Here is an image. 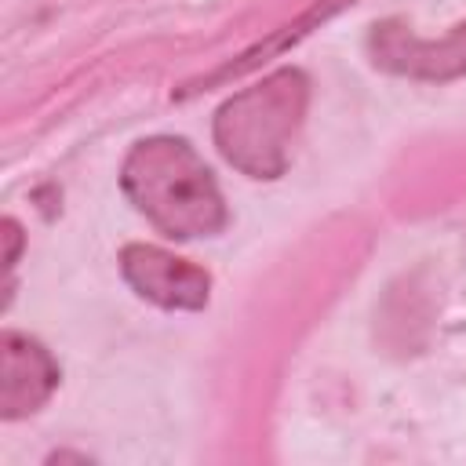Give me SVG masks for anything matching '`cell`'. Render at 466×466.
I'll list each match as a JSON object with an SVG mask.
<instances>
[{
    "mask_svg": "<svg viewBox=\"0 0 466 466\" xmlns=\"http://www.w3.org/2000/svg\"><path fill=\"white\" fill-rule=\"evenodd\" d=\"M62 371L44 342L22 331L0 335V419L15 422L47 404Z\"/></svg>",
    "mask_w": 466,
    "mask_h": 466,
    "instance_id": "5b68a950",
    "label": "cell"
},
{
    "mask_svg": "<svg viewBox=\"0 0 466 466\" xmlns=\"http://www.w3.org/2000/svg\"><path fill=\"white\" fill-rule=\"evenodd\" d=\"M353 4H357V0H313L302 15H295L291 22L277 25L273 33H266L262 40H255L251 47H244L237 58L222 62V66H218V69H211V73H200V76L186 80L175 95H178V98H189V95H200V91H211V87H222V84H229V80H240V76L255 73L258 66H266L269 58H277V55L291 51L295 44H302L309 33H317L324 22H331L335 15H342V11H346V7H353Z\"/></svg>",
    "mask_w": 466,
    "mask_h": 466,
    "instance_id": "8992f818",
    "label": "cell"
},
{
    "mask_svg": "<svg viewBox=\"0 0 466 466\" xmlns=\"http://www.w3.org/2000/svg\"><path fill=\"white\" fill-rule=\"evenodd\" d=\"M0 229H4V233H0V237H4V269L11 273L15 262H18V251H22V226L7 215V218L0 222Z\"/></svg>",
    "mask_w": 466,
    "mask_h": 466,
    "instance_id": "52a82bcc",
    "label": "cell"
},
{
    "mask_svg": "<svg viewBox=\"0 0 466 466\" xmlns=\"http://www.w3.org/2000/svg\"><path fill=\"white\" fill-rule=\"evenodd\" d=\"M120 273L138 299L160 309L193 313V309H204L211 299V273L157 244H127L120 251Z\"/></svg>",
    "mask_w": 466,
    "mask_h": 466,
    "instance_id": "277c9868",
    "label": "cell"
},
{
    "mask_svg": "<svg viewBox=\"0 0 466 466\" xmlns=\"http://www.w3.org/2000/svg\"><path fill=\"white\" fill-rule=\"evenodd\" d=\"M371 66L408 80H455L466 76V22L451 25L441 40L415 36L404 22L386 18L368 33Z\"/></svg>",
    "mask_w": 466,
    "mask_h": 466,
    "instance_id": "3957f363",
    "label": "cell"
},
{
    "mask_svg": "<svg viewBox=\"0 0 466 466\" xmlns=\"http://www.w3.org/2000/svg\"><path fill=\"white\" fill-rule=\"evenodd\" d=\"M309 106V76L302 69H277L258 84L226 98L215 113L218 153L248 178H280L291 164L295 138Z\"/></svg>",
    "mask_w": 466,
    "mask_h": 466,
    "instance_id": "7a4b0ae2",
    "label": "cell"
},
{
    "mask_svg": "<svg viewBox=\"0 0 466 466\" xmlns=\"http://www.w3.org/2000/svg\"><path fill=\"white\" fill-rule=\"evenodd\" d=\"M120 186L138 215L171 240L215 237L226 226V200L204 157L175 135H153L131 146Z\"/></svg>",
    "mask_w": 466,
    "mask_h": 466,
    "instance_id": "6da1fadb",
    "label": "cell"
}]
</instances>
